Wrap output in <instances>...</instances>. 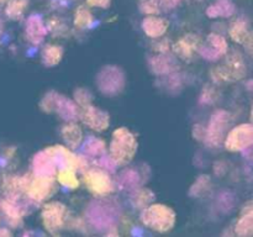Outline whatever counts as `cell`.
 <instances>
[{
	"label": "cell",
	"mask_w": 253,
	"mask_h": 237,
	"mask_svg": "<svg viewBox=\"0 0 253 237\" xmlns=\"http://www.w3.org/2000/svg\"><path fill=\"white\" fill-rule=\"evenodd\" d=\"M74 99H76V101L82 106V108H84V106L89 105V104L91 103L93 96H91L90 91H89L88 89L78 88L74 91Z\"/></svg>",
	"instance_id": "e575fe53"
},
{
	"label": "cell",
	"mask_w": 253,
	"mask_h": 237,
	"mask_svg": "<svg viewBox=\"0 0 253 237\" xmlns=\"http://www.w3.org/2000/svg\"><path fill=\"white\" fill-rule=\"evenodd\" d=\"M230 36L232 37L234 41L237 43H241L247 47L250 52L252 48V34L249 29V25L244 20H237L232 24L231 29H230Z\"/></svg>",
	"instance_id": "e0dca14e"
},
{
	"label": "cell",
	"mask_w": 253,
	"mask_h": 237,
	"mask_svg": "<svg viewBox=\"0 0 253 237\" xmlns=\"http://www.w3.org/2000/svg\"><path fill=\"white\" fill-rule=\"evenodd\" d=\"M137 140L126 127H119L113 132L110 143V157L116 165H126L137 152Z\"/></svg>",
	"instance_id": "7a4b0ae2"
},
{
	"label": "cell",
	"mask_w": 253,
	"mask_h": 237,
	"mask_svg": "<svg viewBox=\"0 0 253 237\" xmlns=\"http://www.w3.org/2000/svg\"><path fill=\"white\" fill-rule=\"evenodd\" d=\"M89 6H95V7H103V9H106V7L110 6L111 0H86Z\"/></svg>",
	"instance_id": "8d00e7d4"
},
{
	"label": "cell",
	"mask_w": 253,
	"mask_h": 237,
	"mask_svg": "<svg viewBox=\"0 0 253 237\" xmlns=\"http://www.w3.org/2000/svg\"><path fill=\"white\" fill-rule=\"evenodd\" d=\"M138 9L143 14L156 15L160 12V2L158 0H140Z\"/></svg>",
	"instance_id": "d6a6232c"
},
{
	"label": "cell",
	"mask_w": 253,
	"mask_h": 237,
	"mask_svg": "<svg viewBox=\"0 0 253 237\" xmlns=\"http://www.w3.org/2000/svg\"><path fill=\"white\" fill-rule=\"evenodd\" d=\"M96 86L106 96H116L125 89L126 76L118 66H105L96 74Z\"/></svg>",
	"instance_id": "277c9868"
},
{
	"label": "cell",
	"mask_w": 253,
	"mask_h": 237,
	"mask_svg": "<svg viewBox=\"0 0 253 237\" xmlns=\"http://www.w3.org/2000/svg\"><path fill=\"white\" fill-rule=\"evenodd\" d=\"M148 66L152 73L155 74H169L178 69V63L168 56L167 53H161L158 56L152 57L148 61Z\"/></svg>",
	"instance_id": "9a60e30c"
},
{
	"label": "cell",
	"mask_w": 253,
	"mask_h": 237,
	"mask_svg": "<svg viewBox=\"0 0 253 237\" xmlns=\"http://www.w3.org/2000/svg\"><path fill=\"white\" fill-rule=\"evenodd\" d=\"M47 34L46 26L43 25L41 16L39 15H31L26 21V36L29 41L34 44H40L43 41Z\"/></svg>",
	"instance_id": "5bb4252c"
},
{
	"label": "cell",
	"mask_w": 253,
	"mask_h": 237,
	"mask_svg": "<svg viewBox=\"0 0 253 237\" xmlns=\"http://www.w3.org/2000/svg\"><path fill=\"white\" fill-rule=\"evenodd\" d=\"M253 142V126L251 123H242L230 131L225 140V148L230 152H237L249 148Z\"/></svg>",
	"instance_id": "9c48e42d"
},
{
	"label": "cell",
	"mask_w": 253,
	"mask_h": 237,
	"mask_svg": "<svg viewBox=\"0 0 253 237\" xmlns=\"http://www.w3.org/2000/svg\"><path fill=\"white\" fill-rule=\"evenodd\" d=\"M168 26H169V22L167 20L157 16L146 17L142 21L143 31L147 36L152 37V39H158V37L163 36L168 30Z\"/></svg>",
	"instance_id": "d6986e66"
},
{
	"label": "cell",
	"mask_w": 253,
	"mask_h": 237,
	"mask_svg": "<svg viewBox=\"0 0 253 237\" xmlns=\"http://www.w3.org/2000/svg\"><path fill=\"white\" fill-rule=\"evenodd\" d=\"M133 198H135V199H133V202H135L140 209H145V207H147L148 205H150V202L152 201L153 198H155V194L148 189H141L136 192L135 197Z\"/></svg>",
	"instance_id": "4dcf8cb0"
},
{
	"label": "cell",
	"mask_w": 253,
	"mask_h": 237,
	"mask_svg": "<svg viewBox=\"0 0 253 237\" xmlns=\"http://www.w3.org/2000/svg\"><path fill=\"white\" fill-rule=\"evenodd\" d=\"M32 168H34V174L41 175V177H56L57 172H58L48 148L40 151L35 156L34 160H32Z\"/></svg>",
	"instance_id": "4fadbf2b"
},
{
	"label": "cell",
	"mask_w": 253,
	"mask_h": 237,
	"mask_svg": "<svg viewBox=\"0 0 253 237\" xmlns=\"http://www.w3.org/2000/svg\"><path fill=\"white\" fill-rule=\"evenodd\" d=\"M177 215L169 206L163 204H153L146 207L141 214V221L148 227L163 234L172 230L175 225Z\"/></svg>",
	"instance_id": "3957f363"
},
{
	"label": "cell",
	"mask_w": 253,
	"mask_h": 237,
	"mask_svg": "<svg viewBox=\"0 0 253 237\" xmlns=\"http://www.w3.org/2000/svg\"><path fill=\"white\" fill-rule=\"evenodd\" d=\"M235 5L231 0H217L215 4L207 9V15L211 19L215 17H230L234 15Z\"/></svg>",
	"instance_id": "44dd1931"
},
{
	"label": "cell",
	"mask_w": 253,
	"mask_h": 237,
	"mask_svg": "<svg viewBox=\"0 0 253 237\" xmlns=\"http://www.w3.org/2000/svg\"><path fill=\"white\" fill-rule=\"evenodd\" d=\"M62 138L66 141L67 145L71 148H76L81 145L82 140H83V132L82 128L76 123H68L62 128Z\"/></svg>",
	"instance_id": "7402d4cb"
},
{
	"label": "cell",
	"mask_w": 253,
	"mask_h": 237,
	"mask_svg": "<svg viewBox=\"0 0 253 237\" xmlns=\"http://www.w3.org/2000/svg\"><path fill=\"white\" fill-rule=\"evenodd\" d=\"M208 43L214 49H216L221 56H224L225 53L227 52V48H229V44H227L226 40L224 39L222 36L217 34H210L208 36Z\"/></svg>",
	"instance_id": "f546056e"
},
{
	"label": "cell",
	"mask_w": 253,
	"mask_h": 237,
	"mask_svg": "<svg viewBox=\"0 0 253 237\" xmlns=\"http://www.w3.org/2000/svg\"><path fill=\"white\" fill-rule=\"evenodd\" d=\"M26 6L27 0H9L6 5V15L10 19H17L21 16Z\"/></svg>",
	"instance_id": "83f0119b"
},
{
	"label": "cell",
	"mask_w": 253,
	"mask_h": 237,
	"mask_svg": "<svg viewBox=\"0 0 253 237\" xmlns=\"http://www.w3.org/2000/svg\"><path fill=\"white\" fill-rule=\"evenodd\" d=\"M56 98L57 93L54 91H49L46 95L43 96V99L40 103V108L42 109V111L44 113H51V111H54V106H56Z\"/></svg>",
	"instance_id": "836d02e7"
},
{
	"label": "cell",
	"mask_w": 253,
	"mask_h": 237,
	"mask_svg": "<svg viewBox=\"0 0 253 237\" xmlns=\"http://www.w3.org/2000/svg\"><path fill=\"white\" fill-rule=\"evenodd\" d=\"M210 184V178L208 175H202V177L198 178L197 182L193 184V187L190 188L189 194L192 197H198V195H202L205 190L208 189Z\"/></svg>",
	"instance_id": "1f68e13d"
},
{
	"label": "cell",
	"mask_w": 253,
	"mask_h": 237,
	"mask_svg": "<svg viewBox=\"0 0 253 237\" xmlns=\"http://www.w3.org/2000/svg\"><path fill=\"white\" fill-rule=\"evenodd\" d=\"M84 151L90 156H99L105 151V142L100 138H89L84 145Z\"/></svg>",
	"instance_id": "f1b7e54d"
},
{
	"label": "cell",
	"mask_w": 253,
	"mask_h": 237,
	"mask_svg": "<svg viewBox=\"0 0 253 237\" xmlns=\"http://www.w3.org/2000/svg\"><path fill=\"white\" fill-rule=\"evenodd\" d=\"M63 57V48L57 44H47L41 53V59L43 66L54 67L61 62Z\"/></svg>",
	"instance_id": "cb8c5ba5"
},
{
	"label": "cell",
	"mask_w": 253,
	"mask_h": 237,
	"mask_svg": "<svg viewBox=\"0 0 253 237\" xmlns=\"http://www.w3.org/2000/svg\"><path fill=\"white\" fill-rule=\"evenodd\" d=\"M193 135H194V137L198 138V140H203L205 136V131L199 130V125H198V126H195L194 130H193Z\"/></svg>",
	"instance_id": "74e56055"
},
{
	"label": "cell",
	"mask_w": 253,
	"mask_h": 237,
	"mask_svg": "<svg viewBox=\"0 0 253 237\" xmlns=\"http://www.w3.org/2000/svg\"><path fill=\"white\" fill-rule=\"evenodd\" d=\"M140 174L135 169H125L119 174L118 184L124 190H136L140 187Z\"/></svg>",
	"instance_id": "603a6c76"
},
{
	"label": "cell",
	"mask_w": 253,
	"mask_h": 237,
	"mask_svg": "<svg viewBox=\"0 0 253 237\" xmlns=\"http://www.w3.org/2000/svg\"><path fill=\"white\" fill-rule=\"evenodd\" d=\"M253 204L252 201H247L246 205L242 209L241 217L237 221L236 227H235V231L236 235L244 237L252 236L253 234V211H252Z\"/></svg>",
	"instance_id": "ac0fdd59"
},
{
	"label": "cell",
	"mask_w": 253,
	"mask_h": 237,
	"mask_svg": "<svg viewBox=\"0 0 253 237\" xmlns=\"http://www.w3.org/2000/svg\"><path fill=\"white\" fill-rule=\"evenodd\" d=\"M0 236H11V232L6 229H0Z\"/></svg>",
	"instance_id": "f35d334b"
},
{
	"label": "cell",
	"mask_w": 253,
	"mask_h": 237,
	"mask_svg": "<svg viewBox=\"0 0 253 237\" xmlns=\"http://www.w3.org/2000/svg\"><path fill=\"white\" fill-rule=\"evenodd\" d=\"M20 184L22 192L36 201H42L56 192L54 177H41L36 174L25 175L20 178Z\"/></svg>",
	"instance_id": "5b68a950"
},
{
	"label": "cell",
	"mask_w": 253,
	"mask_h": 237,
	"mask_svg": "<svg viewBox=\"0 0 253 237\" xmlns=\"http://www.w3.org/2000/svg\"><path fill=\"white\" fill-rule=\"evenodd\" d=\"M120 216V209L118 204L108 199L94 200L86 209V217L94 229L98 231H115Z\"/></svg>",
	"instance_id": "6da1fadb"
},
{
	"label": "cell",
	"mask_w": 253,
	"mask_h": 237,
	"mask_svg": "<svg viewBox=\"0 0 253 237\" xmlns=\"http://www.w3.org/2000/svg\"><path fill=\"white\" fill-rule=\"evenodd\" d=\"M202 43L200 39L195 35H188L185 39L179 40L173 44V51L178 57L183 59H188L192 57L193 49H197L198 46Z\"/></svg>",
	"instance_id": "ffe728a7"
},
{
	"label": "cell",
	"mask_w": 253,
	"mask_h": 237,
	"mask_svg": "<svg viewBox=\"0 0 253 237\" xmlns=\"http://www.w3.org/2000/svg\"><path fill=\"white\" fill-rule=\"evenodd\" d=\"M67 209L63 204L58 201H52L44 205L42 210V224L44 229L52 235H56L63 229L66 221Z\"/></svg>",
	"instance_id": "52a82bcc"
},
{
	"label": "cell",
	"mask_w": 253,
	"mask_h": 237,
	"mask_svg": "<svg viewBox=\"0 0 253 237\" xmlns=\"http://www.w3.org/2000/svg\"><path fill=\"white\" fill-rule=\"evenodd\" d=\"M57 180L63 187L69 189H77L79 187V180L76 177V173L72 169H61L57 172Z\"/></svg>",
	"instance_id": "4316f807"
},
{
	"label": "cell",
	"mask_w": 253,
	"mask_h": 237,
	"mask_svg": "<svg viewBox=\"0 0 253 237\" xmlns=\"http://www.w3.org/2000/svg\"><path fill=\"white\" fill-rule=\"evenodd\" d=\"M82 121L88 126L89 128L94 131H101L108 130L109 125H110V116L106 111L101 110V109L93 106L91 104L84 106L83 110L79 114Z\"/></svg>",
	"instance_id": "8fae6325"
},
{
	"label": "cell",
	"mask_w": 253,
	"mask_h": 237,
	"mask_svg": "<svg viewBox=\"0 0 253 237\" xmlns=\"http://www.w3.org/2000/svg\"><path fill=\"white\" fill-rule=\"evenodd\" d=\"M1 209L12 225H17L20 221H21L22 219L21 210H20V207L17 206L12 200H4V201L1 202Z\"/></svg>",
	"instance_id": "d4e9b609"
},
{
	"label": "cell",
	"mask_w": 253,
	"mask_h": 237,
	"mask_svg": "<svg viewBox=\"0 0 253 237\" xmlns=\"http://www.w3.org/2000/svg\"><path fill=\"white\" fill-rule=\"evenodd\" d=\"M93 15L89 11L88 7L85 6H79L76 10V15H74V25L78 29H86L93 24Z\"/></svg>",
	"instance_id": "484cf974"
},
{
	"label": "cell",
	"mask_w": 253,
	"mask_h": 237,
	"mask_svg": "<svg viewBox=\"0 0 253 237\" xmlns=\"http://www.w3.org/2000/svg\"><path fill=\"white\" fill-rule=\"evenodd\" d=\"M54 111H57V114L66 121L76 120L77 118H79V114H81V111L78 110L77 105L71 99L59 95V94H57Z\"/></svg>",
	"instance_id": "2e32d148"
},
{
	"label": "cell",
	"mask_w": 253,
	"mask_h": 237,
	"mask_svg": "<svg viewBox=\"0 0 253 237\" xmlns=\"http://www.w3.org/2000/svg\"><path fill=\"white\" fill-rule=\"evenodd\" d=\"M246 76V64L242 61L239 53H232L227 57L226 62L222 66L212 69L211 77L217 81L240 80Z\"/></svg>",
	"instance_id": "8992f818"
},
{
	"label": "cell",
	"mask_w": 253,
	"mask_h": 237,
	"mask_svg": "<svg viewBox=\"0 0 253 237\" xmlns=\"http://www.w3.org/2000/svg\"><path fill=\"white\" fill-rule=\"evenodd\" d=\"M84 183L86 188L95 195H108L113 192L114 184L106 172L101 169H90L84 174Z\"/></svg>",
	"instance_id": "30bf717a"
},
{
	"label": "cell",
	"mask_w": 253,
	"mask_h": 237,
	"mask_svg": "<svg viewBox=\"0 0 253 237\" xmlns=\"http://www.w3.org/2000/svg\"><path fill=\"white\" fill-rule=\"evenodd\" d=\"M4 1H6V0H0V2H4Z\"/></svg>",
	"instance_id": "ab89813d"
},
{
	"label": "cell",
	"mask_w": 253,
	"mask_h": 237,
	"mask_svg": "<svg viewBox=\"0 0 253 237\" xmlns=\"http://www.w3.org/2000/svg\"><path fill=\"white\" fill-rule=\"evenodd\" d=\"M180 1L182 0H158V2H160V9H162L163 11H170L174 7H177Z\"/></svg>",
	"instance_id": "d590c367"
},
{
	"label": "cell",
	"mask_w": 253,
	"mask_h": 237,
	"mask_svg": "<svg viewBox=\"0 0 253 237\" xmlns=\"http://www.w3.org/2000/svg\"><path fill=\"white\" fill-rule=\"evenodd\" d=\"M48 148L49 153L53 157L54 163H56L57 169H72L76 170L77 168L81 167V160H79L78 157H76L73 152L66 148L64 146L61 145H56V146H51Z\"/></svg>",
	"instance_id": "7c38bea8"
},
{
	"label": "cell",
	"mask_w": 253,
	"mask_h": 237,
	"mask_svg": "<svg viewBox=\"0 0 253 237\" xmlns=\"http://www.w3.org/2000/svg\"><path fill=\"white\" fill-rule=\"evenodd\" d=\"M231 115L225 110H217L212 114L209 127L205 131V140L210 146H219L224 141L229 128Z\"/></svg>",
	"instance_id": "ba28073f"
}]
</instances>
